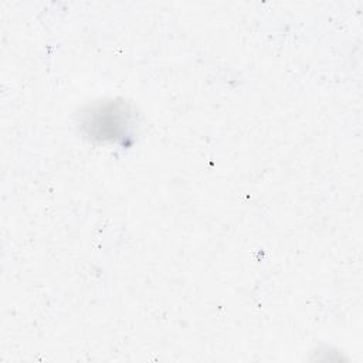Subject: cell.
Returning <instances> with one entry per match:
<instances>
[{
	"label": "cell",
	"mask_w": 363,
	"mask_h": 363,
	"mask_svg": "<svg viewBox=\"0 0 363 363\" xmlns=\"http://www.w3.org/2000/svg\"><path fill=\"white\" fill-rule=\"evenodd\" d=\"M85 136L101 143L123 142L133 135L135 113L123 101L109 99L88 106L79 119Z\"/></svg>",
	"instance_id": "cell-1"
}]
</instances>
